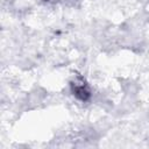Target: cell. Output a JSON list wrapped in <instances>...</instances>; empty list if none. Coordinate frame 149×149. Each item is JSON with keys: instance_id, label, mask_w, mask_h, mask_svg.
Returning <instances> with one entry per match:
<instances>
[{"instance_id": "6da1fadb", "label": "cell", "mask_w": 149, "mask_h": 149, "mask_svg": "<svg viewBox=\"0 0 149 149\" xmlns=\"http://www.w3.org/2000/svg\"><path fill=\"white\" fill-rule=\"evenodd\" d=\"M72 94L80 101L85 102L91 98V91L88 88V85L86 84L85 79L80 76H77L70 84Z\"/></svg>"}]
</instances>
